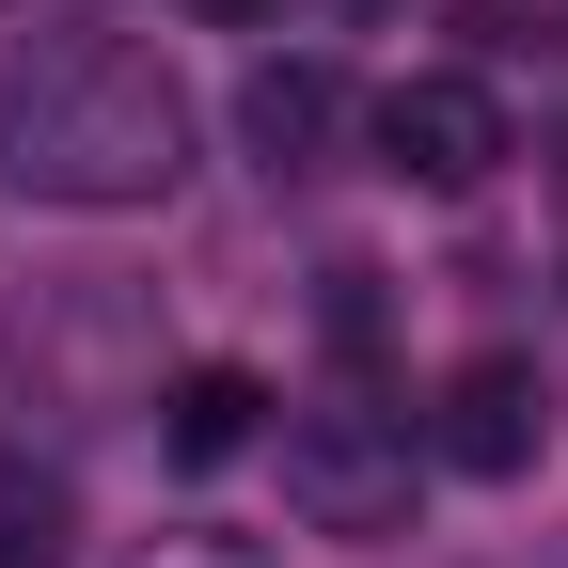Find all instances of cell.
<instances>
[{
	"mask_svg": "<svg viewBox=\"0 0 568 568\" xmlns=\"http://www.w3.org/2000/svg\"><path fill=\"white\" fill-rule=\"evenodd\" d=\"M190 80L142 32H32L0 48V190L63 205V222H126V205L190 190Z\"/></svg>",
	"mask_w": 568,
	"mask_h": 568,
	"instance_id": "6da1fadb",
	"label": "cell"
},
{
	"mask_svg": "<svg viewBox=\"0 0 568 568\" xmlns=\"http://www.w3.org/2000/svg\"><path fill=\"white\" fill-rule=\"evenodd\" d=\"M410 474H426V443L379 395H316L301 426H284V506H301L316 537H410Z\"/></svg>",
	"mask_w": 568,
	"mask_h": 568,
	"instance_id": "7a4b0ae2",
	"label": "cell"
},
{
	"mask_svg": "<svg viewBox=\"0 0 568 568\" xmlns=\"http://www.w3.org/2000/svg\"><path fill=\"white\" fill-rule=\"evenodd\" d=\"M364 142H379V174H410V190H489V159H506V95H489L474 63H426V80H395V95L364 111Z\"/></svg>",
	"mask_w": 568,
	"mask_h": 568,
	"instance_id": "3957f363",
	"label": "cell"
},
{
	"mask_svg": "<svg viewBox=\"0 0 568 568\" xmlns=\"http://www.w3.org/2000/svg\"><path fill=\"white\" fill-rule=\"evenodd\" d=\"M426 458H443V474H489V489L537 474L552 458V379L521 364V347H474V364L443 379V410H426Z\"/></svg>",
	"mask_w": 568,
	"mask_h": 568,
	"instance_id": "277c9868",
	"label": "cell"
},
{
	"mask_svg": "<svg viewBox=\"0 0 568 568\" xmlns=\"http://www.w3.org/2000/svg\"><path fill=\"white\" fill-rule=\"evenodd\" d=\"M332 126H347V80H332L316 48H284V63H253V80H237V142H253L268 174H316Z\"/></svg>",
	"mask_w": 568,
	"mask_h": 568,
	"instance_id": "5b68a950",
	"label": "cell"
},
{
	"mask_svg": "<svg viewBox=\"0 0 568 568\" xmlns=\"http://www.w3.org/2000/svg\"><path fill=\"white\" fill-rule=\"evenodd\" d=\"M253 426H268V379H253V364H174V379H159V443H174L190 474H222Z\"/></svg>",
	"mask_w": 568,
	"mask_h": 568,
	"instance_id": "8992f818",
	"label": "cell"
},
{
	"mask_svg": "<svg viewBox=\"0 0 568 568\" xmlns=\"http://www.w3.org/2000/svg\"><path fill=\"white\" fill-rule=\"evenodd\" d=\"M80 552V489H63V458L0 443V568H63Z\"/></svg>",
	"mask_w": 568,
	"mask_h": 568,
	"instance_id": "52a82bcc",
	"label": "cell"
},
{
	"mask_svg": "<svg viewBox=\"0 0 568 568\" xmlns=\"http://www.w3.org/2000/svg\"><path fill=\"white\" fill-rule=\"evenodd\" d=\"M126 568H268V552H253V537H222V521H174V537H142Z\"/></svg>",
	"mask_w": 568,
	"mask_h": 568,
	"instance_id": "ba28073f",
	"label": "cell"
},
{
	"mask_svg": "<svg viewBox=\"0 0 568 568\" xmlns=\"http://www.w3.org/2000/svg\"><path fill=\"white\" fill-rule=\"evenodd\" d=\"M190 17H222V32H268V17H284V0H190Z\"/></svg>",
	"mask_w": 568,
	"mask_h": 568,
	"instance_id": "9c48e42d",
	"label": "cell"
}]
</instances>
